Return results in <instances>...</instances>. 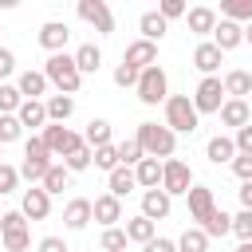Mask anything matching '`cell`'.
Returning a JSON list of instances; mask_svg holds the SVG:
<instances>
[{"label":"cell","mask_w":252,"mask_h":252,"mask_svg":"<svg viewBox=\"0 0 252 252\" xmlns=\"http://www.w3.org/2000/svg\"><path fill=\"white\" fill-rule=\"evenodd\" d=\"M28 228V220H24V213L16 209V213H0V236L4 232H24Z\"/></svg>","instance_id":"44"},{"label":"cell","mask_w":252,"mask_h":252,"mask_svg":"<svg viewBox=\"0 0 252 252\" xmlns=\"http://www.w3.org/2000/svg\"><path fill=\"white\" fill-rule=\"evenodd\" d=\"M12 71H16V55H12L8 47H0V83H4Z\"/></svg>","instance_id":"52"},{"label":"cell","mask_w":252,"mask_h":252,"mask_svg":"<svg viewBox=\"0 0 252 252\" xmlns=\"http://www.w3.org/2000/svg\"><path fill=\"white\" fill-rule=\"evenodd\" d=\"M138 146H142V154L146 158H158V161H165V158H173V150H177V134L161 122H138Z\"/></svg>","instance_id":"1"},{"label":"cell","mask_w":252,"mask_h":252,"mask_svg":"<svg viewBox=\"0 0 252 252\" xmlns=\"http://www.w3.org/2000/svg\"><path fill=\"white\" fill-rule=\"evenodd\" d=\"M75 67H79V75H94V71L102 67V51H98L94 43L75 47Z\"/></svg>","instance_id":"32"},{"label":"cell","mask_w":252,"mask_h":252,"mask_svg":"<svg viewBox=\"0 0 252 252\" xmlns=\"http://www.w3.org/2000/svg\"><path fill=\"white\" fill-rule=\"evenodd\" d=\"M122 63H126V67H134V71H146V67H154V63H158V43L134 39V43L126 47V55H122Z\"/></svg>","instance_id":"15"},{"label":"cell","mask_w":252,"mask_h":252,"mask_svg":"<svg viewBox=\"0 0 252 252\" xmlns=\"http://www.w3.org/2000/svg\"><path fill=\"white\" fill-rule=\"evenodd\" d=\"M236 193H240V209H248V213H252V181H240V189H236Z\"/></svg>","instance_id":"53"},{"label":"cell","mask_w":252,"mask_h":252,"mask_svg":"<svg viewBox=\"0 0 252 252\" xmlns=\"http://www.w3.org/2000/svg\"><path fill=\"white\" fill-rule=\"evenodd\" d=\"M189 189H193V169H189L181 158H165V161H161V193L181 197V193H189Z\"/></svg>","instance_id":"6"},{"label":"cell","mask_w":252,"mask_h":252,"mask_svg":"<svg viewBox=\"0 0 252 252\" xmlns=\"http://www.w3.org/2000/svg\"><path fill=\"white\" fill-rule=\"evenodd\" d=\"M122 232H126V240H130V244H142V248H146V244L158 236V224H154V220H146V217L138 213V217H130V220H126V228H122Z\"/></svg>","instance_id":"24"},{"label":"cell","mask_w":252,"mask_h":252,"mask_svg":"<svg viewBox=\"0 0 252 252\" xmlns=\"http://www.w3.org/2000/svg\"><path fill=\"white\" fill-rule=\"evenodd\" d=\"M240 43H244V28L232 24V20H217V28H213V47L224 55V51H232V47H240Z\"/></svg>","instance_id":"13"},{"label":"cell","mask_w":252,"mask_h":252,"mask_svg":"<svg viewBox=\"0 0 252 252\" xmlns=\"http://www.w3.org/2000/svg\"><path fill=\"white\" fill-rule=\"evenodd\" d=\"M94 165H98V169H106V173H114V169H118V150H114V142L94 150Z\"/></svg>","instance_id":"41"},{"label":"cell","mask_w":252,"mask_h":252,"mask_svg":"<svg viewBox=\"0 0 252 252\" xmlns=\"http://www.w3.org/2000/svg\"><path fill=\"white\" fill-rule=\"evenodd\" d=\"M39 142L47 146V154H51V158H67L71 150H79V146H83V134H75V130H67V126L47 122V126H43V134H39Z\"/></svg>","instance_id":"8"},{"label":"cell","mask_w":252,"mask_h":252,"mask_svg":"<svg viewBox=\"0 0 252 252\" xmlns=\"http://www.w3.org/2000/svg\"><path fill=\"white\" fill-rule=\"evenodd\" d=\"M79 20H87L98 35H110L114 32V12L106 0H79Z\"/></svg>","instance_id":"9"},{"label":"cell","mask_w":252,"mask_h":252,"mask_svg":"<svg viewBox=\"0 0 252 252\" xmlns=\"http://www.w3.org/2000/svg\"><path fill=\"white\" fill-rule=\"evenodd\" d=\"M146 252H177V240H169V236H154V240L146 244Z\"/></svg>","instance_id":"50"},{"label":"cell","mask_w":252,"mask_h":252,"mask_svg":"<svg viewBox=\"0 0 252 252\" xmlns=\"http://www.w3.org/2000/svg\"><path fill=\"white\" fill-rule=\"evenodd\" d=\"M24 134V126H20V118L16 114H0V146H8V142H16Z\"/></svg>","instance_id":"40"},{"label":"cell","mask_w":252,"mask_h":252,"mask_svg":"<svg viewBox=\"0 0 252 252\" xmlns=\"http://www.w3.org/2000/svg\"><path fill=\"white\" fill-rule=\"evenodd\" d=\"M106 185H110V197H130L134 189H138V181H134V169H126V165H118L110 177H106Z\"/></svg>","instance_id":"31"},{"label":"cell","mask_w":252,"mask_h":252,"mask_svg":"<svg viewBox=\"0 0 252 252\" xmlns=\"http://www.w3.org/2000/svg\"><path fill=\"white\" fill-rule=\"evenodd\" d=\"M24 102V94L16 91V83H0V114H16Z\"/></svg>","instance_id":"39"},{"label":"cell","mask_w":252,"mask_h":252,"mask_svg":"<svg viewBox=\"0 0 252 252\" xmlns=\"http://www.w3.org/2000/svg\"><path fill=\"white\" fill-rule=\"evenodd\" d=\"M177 252H209V236L193 224V228H185V232L177 236Z\"/></svg>","instance_id":"34"},{"label":"cell","mask_w":252,"mask_h":252,"mask_svg":"<svg viewBox=\"0 0 252 252\" xmlns=\"http://www.w3.org/2000/svg\"><path fill=\"white\" fill-rule=\"evenodd\" d=\"M67 39H71V28H67L63 20H47V24L39 28V47H43V51H51V55H55V51H63V47H67Z\"/></svg>","instance_id":"14"},{"label":"cell","mask_w":252,"mask_h":252,"mask_svg":"<svg viewBox=\"0 0 252 252\" xmlns=\"http://www.w3.org/2000/svg\"><path fill=\"white\" fill-rule=\"evenodd\" d=\"M16 169H20V177L32 181V185L43 181V173L51 169V154H47V146L39 142V134H32V138L24 142V161H20Z\"/></svg>","instance_id":"4"},{"label":"cell","mask_w":252,"mask_h":252,"mask_svg":"<svg viewBox=\"0 0 252 252\" xmlns=\"http://www.w3.org/2000/svg\"><path fill=\"white\" fill-rule=\"evenodd\" d=\"M91 220H98L102 228H114V224L122 220V201L110 197V193L94 197V201H91Z\"/></svg>","instance_id":"11"},{"label":"cell","mask_w":252,"mask_h":252,"mask_svg":"<svg viewBox=\"0 0 252 252\" xmlns=\"http://www.w3.org/2000/svg\"><path fill=\"white\" fill-rule=\"evenodd\" d=\"M71 185V169L63 165V161H51V169L43 173V181H39V189L47 193V197H55V193H63Z\"/></svg>","instance_id":"28"},{"label":"cell","mask_w":252,"mask_h":252,"mask_svg":"<svg viewBox=\"0 0 252 252\" xmlns=\"http://www.w3.org/2000/svg\"><path fill=\"white\" fill-rule=\"evenodd\" d=\"M83 146H91V150L110 146V122L106 118H91L87 122V134H83Z\"/></svg>","instance_id":"33"},{"label":"cell","mask_w":252,"mask_h":252,"mask_svg":"<svg viewBox=\"0 0 252 252\" xmlns=\"http://www.w3.org/2000/svg\"><path fill=\"white\" fill-rule=\"evenodd\" d=\"M20 213H24V220H47L51 197H47L39 185H32V189H24V197H20Z\"/></svg>","instance_id":"10"},{"label":"cell","mask_w":252,"mask_h":252,"mask_svg":"<svg viewBox=\"0 0 252 252\" xmlns=\"http://www.w3.org/2000/svg\"><path fill=\"white\" fill-rule=\"evenodd\" d=\"M185 12H189V8H185V0H161V4H158V16H161L165 24H169V20H177V16H185Z\"/></svg>","instance_id":"46"},{"label":"cell","mask_w":252,"mask_h":252,"mask_svg":"<svg viewBox=\"0 0 252 252\" xmlns=\"http://www.w3.org/2000/svg\"><path fill=\"white\" fill-rule=\"evenodd\" d=\"M220 87H224V98H244V94H252V71L232 67V71L220 79Z\"/></svg>","instance_id":"21"},{"label":"cell","mask_w":252,"mask_h":252,"mask_svg":"<svg viewBox=\"0 0 252 252\" xmlns=\"http://www.w3.org/2000/svg\"><path fill=\"white\" fill-rule=\"evenodd\" d=\"M224 106V87H220V75H205L193 91V110L197 114H217Z\"/></svg>","instance_id":"7"},{"label":"cell","mask_w":252,"mask_h":252,"mask_svg":"<svg viewBox=\"0 0 252 252\" xmlns=\"http://www.w3.org/2000/svg\"><path fill=\"white\" fill-rule=\"evenodd\" d=\"M244 43H252V24H248V28H244Z\"/></svg>","instance_id":"54"},{"label":"cell","mask_w":252,"mask_h":252,"mask_svg":"<svg viewBox=\"0 0 252 252\" xmlns=\"http://www.w3.org/2000/svg\"><path fill=\"white\" fill-rule=\"evenodd\" d=\"M134 91H138V102H142V106H158V102L169 98V75L154 63V67H146V71L138 75V87H134Z\"/></svg>","instance_id":"5"},{"label":"cell","mask_w":252,"mask_h":252,"mask_svg":"<svg viewBox=\"0 0 252 252\" xmlns=\"http://www.w3.org/2000/svg\"><path fill=\"white\" fill-rule=\"evenodd\" d=\"M0 154H4V146H0Z\"/></svg>","instance_id":"56"},{"label":"cell","mask_w":252,"mask_h":252,"mask_svg":"<svg viewBox=\"0 0 252 252\" xmlns=\"http://www.w3.org/2000/svg\"><path fill=\"white\" fill-rule=\"evenodd\" d=\"M43 110H47V122L63 126V122L75 114V98H71V94H47V98H43Z\"/></svg>","instance_id":"23"},{"label":"cell","mask_w":252,"mask_h":252,"mask_svg":"<svg viewBox=\"0 0 252 252\" xmlns=\"http://www.w3.org/2000/svg\"><path fill=\"white\" fill-rule=\"evenodd\" d=\"M217 114H220V122L232 126V130H240V126L252 122V106H248V98H224V106H220Z\"/></svg>","instance_id":"16"},{"label":"cell","mask_w":252,"mask_h":252,"mask_svg":"<svg viewBox=\"0 0 252 252\" xmlns=\"http://www.w3.org/2000/svg\"><path fill=\"white\" fill-rule=\"evenodd\" d=\"M63 165H67L71 173H83V169L94 165V150H91V146H79V150H71V154L63 158Z\"/></svg>","instance_id":"37"},{"label":"cell","mask_w":252,"mask_h":252,"mask_svg":"<svg viewBox=\"0 0 252 252\" xmlns=\"http://www.w3.org/2000/svg\"><path fill=\"white\" fill-rule=\"evenodd\" d=\"M185 20H189V32H193V35H213V28H217V12L205 8V4H201V8H189Z\"/></svg>","instance_id":"30"},{"label":"cell","mask_w":252,"mask_h":252,"mask_svg":"<svg viewBox=\"0 0 252 252\" xmlns=\"http://www.w3.org/2000/svg\"><path fill=\"white\" fill-rule=\"evenodd\" d=\"M232 173H236L240 181H252V158H248V154H236V158H232Z\"/></svg>","instance_id":"49"},{"label":"cell","mask_w":252,"mask_h":252,"mask_svg":"<svg viewBox=\"0 0 252 252\" xmlns=\"http://www.w3.org/2000/svg\"><path fill=\"white\" fill-rule=\"evenodd\" d=\"M0 32H4V28H0Z\"/></svg>","instance_id":"57"},{"label":"cell","mask_w":252,"mask_h":252,"mask_svg":"<svg viewBox=\"0 0 252 252\" xmlns=\"http://www.w3.org/2000/svg\"><path fill=\"white\" fill-rule=\"evenodd\" d=\"M138 75H142V71H134V67H126V63L114 67V83H118V87H138Z\"/></svg>","instance_id":"47"},{"label":"cell","mask_w":252,"mask_h":252,"mask_svg":"<svg viewBox=\"0 0 252 252\" xmlns=\"http://www.w3.org/2000/svg\"><path fill=\"white\" fill-rule=\"evenodd\" d=\"M126 244H130V240H126V232H122L118 224H114V228H102V240H98L102 252H126Z\"/></svg>","instance_id":"38"},{"label":"cell","mask_w":252,"mask_h":252,"mask_svg":"<svg viewBox=\"0 0 252 252\" xmlns=\"http://www.w3.org/2000/svg\"><path fill=\"white\" fill-rule=\"evenodd\" d=\"M138 32H142L146 43H161V35L169 32V24H165V20L158 16V8H154V12H142V16H138Z\"/></svg>","instance_id":"25"},{"label":"cell","mask_w":252,"mask_h":252,"mask_svg":"<svg viewBox=\"0 0 252 252\" xmlns=\"http://www.w3.org/2000/svg\"><path fill=\"white\" fill-rule=\"evenodd\" d=\"M220 63H224V55L213 47V39H201V43L193 47V67H197L201 75H217Z\"/></svg>","instance_id":"17"},{"label":"cell","mask_w":252,"mask_h":252,"mask_svg":"<svg viewBox=\"0 0 252 252\" xmlns=\"http://www.w3.org/2000/svg\"><path fill=\"white\" fill-rule=\"evenodd\" d=\"M134 181H138L142 189H161V161H158V158H142V161L134 165Z\"/></svg>","instance_id":"27"},{"label":"cell","mask_w":252,"mask_h":252,"mask_svg":"<svg viewBox=\"0 0 252 252\" xmlns=\"http://www.w3.org/2000/svg\"><path fill=\"white\" fill-rule=\"evenodd\" d=\"M47 87H51V83L43 79V71H32V67H28V71H20V79H16V91H20L24 98H39V102H43Z\"/></svg>","instance_id":"20"},{"label":"cell","mask_w":252,"mask_h":252,"mask_svg":"<svg viewBox=\"0 0 252 252\" xmlns=\"http://www.w3.org/2000/svg\"><path fill=\"white\" fill-rule=\"evenodd\" d=\"M114 150H118V165H126V169H134V165L146 158V154H142V146H138V138H126V142H118Z\"/></svg>","instance_id":"36"},{"label":"cell","mask_w":252,"mask_h":252,"mask_svg":"<svg viewBox=\"0 0 252 252\" xmlns=\"http://www.w3.org/2000/svg\"><path fill=\"white\" fill-rule=\"evenodd\" d=\"M43 79H47L51 87H59V94H75V91L83 87V75H79V67H75V55H67V51L47 55Z\"/></svg>","instance_id":"2"},{"label":"cell","mask_w":252,"mask_h":252,"mask_svg":"<svg viewBox=\"0 0 252 252\" xmlns=\"http://www.w3.org/2000/svg\"><path fill=\"white\" fill-rule=\"evenodd\" d=\"M185 197H189V217H193L197 224H201V220L217 209V201H213V189H209V185H193Z\"/></svg>","instance_id":"18"},{"label":"cell","mask_w":252,"mask_h":252,"mask_svg":"<svg viewBox=\"0 0 252 252\" xmlns=\"http://www.w3.org/2000/svg\"><path fill=\"white\" fill-rule=\"evenodd\" d=\"M169 209H173V197H169V193H161V189H146V193H142V217H146V220L158 224V220L169 217Z\"/></svg>","instance_id":"12"},{"label":"cell","mask_w":252,"mask_h":252,"mask_svg":"<svg viewBox=\"0 0 252 252\" xmlns=\"http://www.w3.org/2000/svg\"><path fill=\"white\" fill-rule=\"evenodd\" d=\"M4 248L8 252H28L32 248V232L24 228V232H4Z\"/></svg>","instance_id":"45"},{"label":"cell","mask_w":252,"mask_h":252,"mask_svg":"<svg viewBox=\"0 0 252 252\" xmlns=\"http://www.w3.org/2000/svg\"><path fill=\"white\" fill-rule=\"evenodd\" d=\"M16 118H20V126H24V130L47 126V110H43V102H39V98H24V102H20V110H16Z\"/></svg>","instance_id":"26"},{"label":"cell","mask_w":252,"mask_h":252,"mask_svg":"<svg viewBox=\"0 0 252 252\" xmlns=\"http://www.w3.org/2000/svg\"><path fill=\"white\" fill-rule=\"evenodd\" d=\"M232 146H236V154H248V158H252V122L236 130V138H232Z\"/></svg>","instance_id":"48"},{"label":"cell","mask_w":252,"mask_h":252,"mask_svg":"<svg viewBox=\"0 0 252 252\" xmlns=\"http://www.w3.org/2000/svg\"><path fill=\"white\" fill-rule=\"evenodd\" d=\"M232 236L244 244V240H252V213L248 209H240L236 217H232Z\"/></svg>","instance_id":"42"},{"label":"cell","mask_w":252,"mask_h":252,"mask_svg":"<svg viewBox=\"0 0 252 252\" xmlns=\"http://www.w3.org/2000/svg\"><path fill=\"white\" fill-rule=\"evenodd\" d=\"M16 185H20V169L8 165V161H0V197L4 193H16Z\"/></svg>","instance_id":"43"},{"label":"cell","mask_w":252,"mask_h":252,"mask_svg":"<svg viewBox=\"0 0 252 252\" xmlns=\"http://www.w3.org/2000/svg\"><path fill=\"white\" fill-rule=\"evenodd\" d=\"M236 252H252V240H244V244H240V248H236Z\"/></svg>","instance_id":"55"},{"label":"cell","mask_w":252,"mask_h":252,"mask_svg":"<svg viewBox=\"0 0 252 252\" xmlns=\"http://www.w3.org/2000/svg\"><path fill=\"white\" fill-rule=\"evenodd\" d=\"M205 158L213 161V165H232V158H236V146H232V138L228 134H213L209 142H205Z\"/></svg>","instance_id":"22"},{"label":"cell","mask_w":252,"mask_h":252,"mask_svg":"<svg viewBox=\"0 0 252 252\" xmlns=\"http://www.w3.org/2000/svg\"><path fill=\"white\" fill-rule=\"evenodd\" d=\"M197 228H201L209 240H220V236H228V232H232V217H228L224 209H213V213H209Z\"/></svg>","instance_id":"29"},{"label":"cell","mask_w":252,"mask_h":252,"mask_svg":"<svg viewBox=\"0 0 252 252\" xmlns=\"http://www.w3.org/2000/svg\"><path fill=\"white\" fill-rule=\"evenodd\" d=\"M220 16L232 24H240V20L252 24V0H220Z\"/></svg>","instance_id":"35"},{"label":"cell","mask_w":252,"mask_h":252,"mask_svg":"<svg viewBox=\"0 0 252 252\" xmlns=\"http://www.w3.org/2000/svg\"><path fill=\"white\" fill-rule=\"evenodd\" d=\"M63 224H67L71 232H83V228L91 224V201H87V197H71L67 209H63Z\"/></svg>","instance_id":"19"},{"label":"cell","mask_w":252,"mask_h":252,"mask_svg":"<svg viewBox=\"0 0 252 252\" xmlns=\"http://www.w3.org/2000/svg\"><path fill=\"white\" fill-rule=\"evenodd\" d=\"M39 252H71V248H67L63 236H43V240H39Z\"/></svg>","instance_id":"51"},{"label":"cell","mask_w":252,"mask_h":252,"mask_svg":"<svg viewBox=\"0 0 252 252\" xmlns=\"http://www.w3.org/2000/svg\"><path fill=\"white\" fill-rule=\"evenodd\" d=\"M165 126L173 134H193L201 126V114L193 110V98L189 94H169L165 98Z\"/></svg>","instance_id":"3"}]
</instances>
